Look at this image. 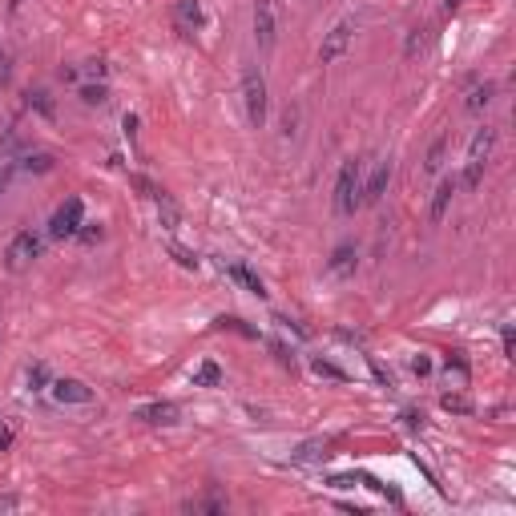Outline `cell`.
Masks as SVG:
<instances>
[{"instance_id":"33","label":"cell","mask_w":516,"mask_h":516,"mask_svg":"<svg viewBox=\"0 0 516 516\" xmlns=\"http://www.w3.org/2000/svg\"><path fill=\"white\" fill-rule=\"evenodd\" d=\"M9 444H13V428H9V424H0V452H9Z\"/></svg>"},{"instance_id":"5","label":"cell","mask_w":516,"mask_h":516,"mask_svg":"<svg viewBox=\"0 0 516 516\" xmlns=\"http://www.w3.org/2000/svg\"><path fill=\"white\" fill-rule=\"evenodd\" d=\"M81 226H85V202L73 194V198H65L61 206H57V214H53V222H49V234L53 238H73Z\"/></svg>"},{"instance_id":"1","label":"cell","mask_w":516,"mask_h":516,"mask_svg":"<svg viewBox=\"0 0 516 516\" xmlns=\"http://www.w3.org/2000/svg\"><path fill=\"white\" fill-rule=\"evenodd\" d=\"M355 206H363V162H343L339 177H335V210L339 214H355Z\"/></svg>"},{"instance_id":"20","label":"cell","mask_w":516,"mask_h":516,"mask_svg":"<svg viewBox=\"0 0 516 516\" xmlns=\"http://www.w3.org/2000/svg\"><path fill=\"white\" fill-rule=\"evenodd\" d=\"M182 508H186V512H226V500L210 496V500H186Z\"/></svg>"},{"instance_id":"12","label":"cell","mask_w":516,"mask_h":516,"mask_svg":"<svg viewBox=\"0 0 516 516\" xmlns=\"http://www.w3.org/2000/svg\"><path fill=\"white\" fill-rule=\"evenodd\" d=\"M327 448H331V440H307L290 452V460H299V464H319V460H327Z\"/></svg>"},{"instance_id":"24","label":"cell","mask_w":516,"mask_h":516,"mask_svg":"<svg viewBox=\"0 0 516 516\" xmlns=\"http://www.w3.org/2000/svg\"><path fill=\"white\" fill-rule=\"evenodd\" d=\"M81 101L85 105H105L109 93H105V85H81Z\"/></svg>"},{"instance_id":"17","label":"cell","mask_w":516,"mask_h":516,"mask_svg":"<svg viewBox=\"0 0 516 516\" xmlns=\"http://www.w3.org/2000/svg\"><path fill=\"white\" fill-rule=\"evenodd\" d=\"M355 258H359V254H355V246H347V242H343V246H335V254H331V275H347V270L355 266Z\"/></svg>"},{"instance_id":"21","label":"cell","mask_w":516,"mask_h":516,"mask_svg":"<svg viewBox=\"0 0 516 516\" xmlns=\"http://www.w3.org/2000/svg\"><path fill=\"white\" fill-rule=\"evenodd\" d=\"M444 150H448V141H444V138H436V141H432L428 162H424V170H428V174H436V170L444 165Z\"/></svg>"},{"instance_id":"29","label":"cell","mask_w":516,"mask_h":516,"mask_svg":"<svg viewBox=\"0 0 516 516\" xmlns=\"http://www.w3.org/2000/svg\"><path fill=\"white\" fill-rule=\"evenodd\" d=\"M170 254H174L177 263L186 266V270H194V266H198V258H194V254L186 251V246H177V242H170Z\"/></svg>"},{"instance_id":"7","label":"cell","mask_w":516,"mask_h":516,"mask_svg":"<svg viewBox=\"0 0 516 516\" xmlns=\"http://www.w3.org/2000/svg\"><path fill=\"white\" fill-rule=\"evenodd\" d=\"M351 37H355V21L347 16V21H339V25H335L327 37H323V45H319V61H323V65H335L343 53L351 49Z\"/></svg>"},{"instance_id":"2","label":"cell","mask_w":516,"mask_h":516,"mask_svg":"<svg viewBox=\"0 0 516 516\" xmlns=\"http://www.w3.org/2000/svg\"><path fill=\"white\" fill-rule=\"evenodd\" d=\"M242 105H246V121H251L254 129L266 126V109H270V97H266V77L258 73V69H246L242 73Z\"/></svg>"},{"instance_id":"25","label":"cell","mask_w":516,"mask_h":516,"mask_svg":"<svg viewBox=\"0 0 516 516\" xmlns=\"http://www.w3.org/2000/svg\"><path fill=\"white\" fill-rule=\"evenodd\" d=\"M444 412H456V416H468L472 412V403H468V395H444Z\"/></svg>"},{"instance_id":"19","label":"cell","mask_w":516,"mask_h":516,"mask_svg":"<svg viewBox=\"0 0 516 516\" xmlns=\"http://www.w3.org/2000/svg\"><path fill=\"white\" fill-rule=\"evenodd\" d=\"M158 214H162V226L165 230H177V206L165 194H158Z\"/></svg>"},{"instance_id":"13","label":"cell","mask_w":516,"mask_h":516,"mask_svg":"<svg viewBox=\"0 0 516 516\" xmlns=\"http://www.w3.org/2000/svg\"><path fill=\"white\" fill-rule=\"evenodd\" d=\"M174 16H177V28H198L202 25V4L198 0H177L174 4Z\"/></svg>"},{"instance_id":"34","label":"cell","mask_w":516,"mask_h":516,"mask_svg":"<svg viewBox=\"0 0 516 516\" xmlns=\"http://www.w3.org/2000/svg\"><path fill=\"white\" fill-rule=\"evenodd\" d=\"M412 367H416V375H428V371H432V363H428V359H424V355H419V359H416V363H412Z\"/></svg>"},{"instance_id":"8","label":"cell","mask_w":516,"mask_h":516,"mask_svg":"<svg viewBox=\"0 0 516 516\" xmlns=\"http://www.w3.org/2000/svg\"><path fill=\"white\" fill-rule=\"evenodd\" d=\"M49 391H53V400L57 403H89L93 400V391H89L81 379H53Z\"/></svg>"},{"instance_id":"15","label":"cell","mask_w":516,"mask_h":516,"mask_svg":"<svg viewBox=\"0 0 516 516\" xmlns=\"http://www.w3.org/2000/svg\"><path fill=\"white\" fill-rule=\"evenodd\" d=\"M218 383H222V367H218L214 359L198 363V371H194V388H218Z\"/></svg>"},{"instance_id":"9","label":"cell","mask_w":516,"mask_h":516,"mask_svg":"<svg viewBox=\"0 0 516 516\" xmlns=\"http://www.w3.org/2000/svg\"><path fill=\"white\" fill-rule=\"evenodd\" d=\"M388 186H391V162H375V170H371V177L363 186V206H375L388 194Z\"/></svg>"},{"instance_id":"22","label":"cell","mask_w":516,"mask_h":516,"mask_svg":"<svg viewBox=\"0 0 516 516\" xmlns=\"http://www.w3.org/2000/svg\"><path fill=\"white\" fill-rule=\"evenodd\" d=\"M218 327H222V331H238V335H246V339H258V331L246 327V323H242V319H234V315H222V319H218Z\"/></svg>"},{"instance_id":"14","label":"cell","mask_w":516,"mask_h":516,"mask_svg":"<svg viewBox=\"0 0 516 516\" xmlns=\"http://www.w3.org/2000/svg\"><path fill=\"white\" fill-rule=\"evenodd\" d=\"M226 270H230V278H234V282H242V287L251 290V295H258V299H263V295H266V287H263V278L254 275V270H246V266H242V263L226 266Z\"/></svg>"},{"instance_id":"37","label":"cell","mask_w":516,"mask_h":516,"mask_svg":"<svg viewBox=\"0 0 516 516\" xmlns=\"http://www.w3.org/2000/svg\"><path fill=\"white\" fill-rule=\"evenodd\" d=\"M0 77H9V65H4V53H0Z\"/></svg>"},{"instance_id":"4","label":"cell","mask_w":516,"mask_h":516,"mask_svg":"<svg viewBox=\"0 0 516 516\" xmlns=\"http://www.w3.org/2000/svg\"><path fill=\"white\" fill-rule=\"evenodd\" d=\"M40 258V238L33 234V230H21L13 242H9V251H4V266L13 270V275H21V270H28V266Z\"/></svg>"},{"instance_id":"31","label":"cell","mask_w":516,"mask_h":516,"mask_svg":"<svg viewBox=\"0 0 516 516\" xmlns=\"http://www.w3.org/2000/svg\"><path fill=\"white\" fill-rule=\"evenodd\" d=\"M500 339H504V355H512V351H516V335H512V323H504V335H500Z\"/></svg>"},{"instance_id":"35","label":"cell","mask_w":516,"mask_h":516,"mask_svg":"<svg viewBox=\"0 0 516 516\" xmlns=\"http://www.w3.org/2000/svg\"><path fill=\"white\" fill-rule=\"evenodd\" d=\"M77 234H81L85 242H97V238H101V226H97V230H77Z\"/></svg>"},{"instance_id":"18","label":"cell","mask_w":516,"mask_h":516,"mask_svg":"<svg viewBox=\"0 0 516 516\" xmlns=\"http://www.w3.org/2000/svg\"><path fill=\"white\" fill-rule=\"evenodd\" d=\"M49 383H53V379H49V367H45V363L28 367V391H49Z\"/></svg>"},{"instance_id":"16","label":"cell","mask_w":516,"mask_h":516,"mask_svg":"<svg viewBox=\"0 0 516 516\" xmlns=\"http://www.w3.org/2000/svg\"><path fill=\"white\" fill-rule=\"evenodd\" d=\"M492 97H496V89H492V85H476L472 93H468V101H464L468 114H484V109L492 105Z\"/></svg>"},{"instance_id":"28","label":"cell","mask_w":516,"mask_h":516,"mask_svg":"<svg viewBox=\"0 0 516 516\" xmlns=\"http://www.w3.org/2000/svg\"><path fill=\"white\" fill-rule=\"evenodd\" d=\"M13 170H16V162L4 153V158H0V194L9 190V182H13Z\"/></svg>"},{"instance_id":"3","label":"cell","mask_w":516,"mask_h":516,"mask_svg":"<svg viewBox=\"0 0 516 516\" xmlns=\"http://www.w3.org/2000/svg\"><path fill=\"white\" fill-rule=\"evenodd\" d=\"M492 146H496V129H476V138H472V146H468V162H464V174H460V186L476 190L480 177H484V165H488L492 158Z\"/></svg>"},{"instance_id":"32","label":"cell","mask_w":516,"mask_h":516,"mask_svg":"<svg viewBox=\"0 0 516 516\" xmlns=\"http://www.w3.org/2000/svg\"><path fill=\"white\" fill-rule=\"evenodd\" d=\"M21 496H0V512H16V508H21Z\"/></svg>"},{"instance_id":"26","label":"cell","mask_w":516,"mask_h":516,"mask_svg":"<svg viewBox=\"0 0 516 516\" xmlns=\"http://www.w3.org/2000/svg\"><path fill=\"white\" fill-rule=\"evenodd\" d=\"M28 105H33V109H37L40 117H53V101H49V93H28Z\"/></svg>"},{"instance_id":"10","label":"cell","mask_w":516,"mask_h":516,"mask_svg":"<svg viewBox=\"0 0 516 516\" xmlns=\"http://www.w3.org/2000/svg\"><path fill=\"white\" fill-rule=\"evenodd\" d=\"M177 403H170V400H153V403H146V407H138V419L141 424H177Z\"/></svg>"},{"instance_id":"36","label":"cell","mask_w":516,"mask_h":516,"mask_svg":"<svg viewBox=\"0 0 516 516\" xmlns=\"http://www.w3.org/2000/svg\"><path fill=\"white\" fill-rule=\"evenodd\" d=\"M444 9H448V13H456V9H460V0H444Z\"/></svg>"},{"instance_id":"6","label":"cell","mask_w":516,"mask_h":516,"mask_svg":"<svg viewBox=\"0 0 516 516\" xmlns=\"http://www.w3.org/2000/svg\"><path fill=\"white\" fill-rule=\"evenodd\" d=\"M278 37V16H275V0H254V40L258 49L270 53Z\"/></svg>"},{"instance_id":"23","label":"cell","mask_w":516,"mask_h":516,"mask_svg":"<svg viewBox=\"0 0 516 516\" xmlns=\"http://www.w3.org/2000/svg\"><path fill=\"white\" fill-rule=\"evenodd\" d=\"M25 170H28V174H49V170H53V158H49V153H28V158H25Z\"/></svg>"},{"instance_id":"27","label":"cell","mask_w":516,"mask_h":516,"mask_svg":"<svg viewBox=\"0 0 516 516\" xmlns=\"http://www.w3.org/2000/svg\"><path fill=\"white\" fill-rule=\"evenodd\" d=\"M315 375H327V379H347V371H339V367L335 363H327V359H315Z\"/></svg>"},{"instance_id":"11","label":"cell","mask_w":516,"mask_h":516,"mask_svg":"<svg viewBox=\"0 0 516 516\" xmlns=\"http://www.w3.org/2000/svg\"><path fill=\"white\" fill-rule=\"evenodd\" d=\"M460 190V177H444L440 186H436V194H432V222H444V214H448V206H452V194Z\"/></svg>"},{"instance_id":"30","label":"cell","mask_w":516,"mask_h":516,"mask_svg":"<svg viewBox=\"0 0 516 516\" xmlns=\"http://www.w3.org/2000/svg\"><path fill=\"white\" fill-rule=\"evenodd\" d=\"M419 45H424V28H412V37H407V57H416Z\"/></svg>"}]
</instances>
